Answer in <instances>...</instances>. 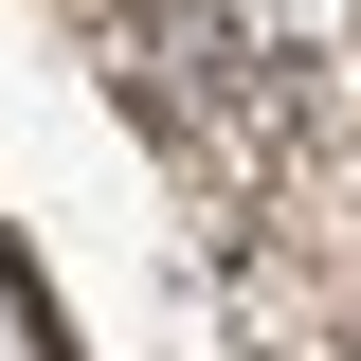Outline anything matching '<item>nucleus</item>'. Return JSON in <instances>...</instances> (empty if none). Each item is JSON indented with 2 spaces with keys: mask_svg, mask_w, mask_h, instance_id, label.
<instances>
[{
  "mask_svg": "<svg viewBox=\"0 0 361 361\" xmlns=\"http://www.w3.org/2000/svg\"><path fill=\"white\" fill-rule=\"evenodd\" d=\"M127 109L163 145L271 127V18H253V0H145V18H127Z\"/></svg>",
  "mask_w": 361,
  "mask_h": 361,
  "instance_id": "f257e3e1",
  "label": "nucleus"
}]
</instances>
